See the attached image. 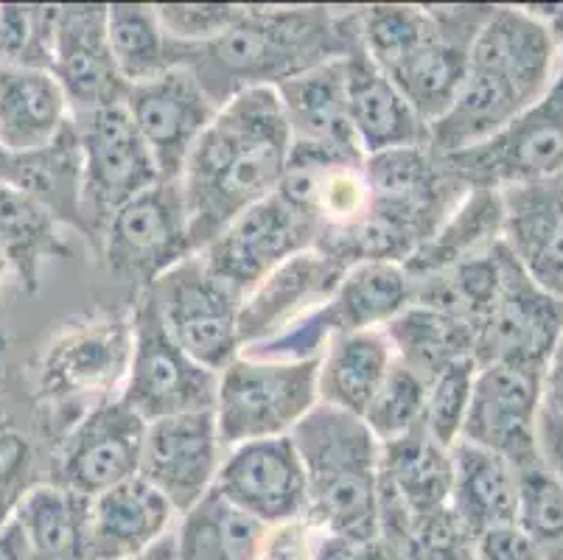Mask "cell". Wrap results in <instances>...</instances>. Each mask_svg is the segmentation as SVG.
<instances>
[{"label": "cell", "instance_id": "cell-1", "mask_svg": "<svg viewBox=\"0 0 563 560\" xmlns=\"http://www.w3.org/2000/svg\"><path fill=\"white\" fill-rule=\"evenodd\" d=\"M291 135L273 87L244 90L219 107L183 168L188 228L197 253L235 216L273 197L289 161Z\"/></svg>", "mask_w": 563, "mask_h": 560}, {"label": "cell", "instance_id": "cell-2", "mask_svg": "<svg viewBox=\"0 0 563 560\" xmlns=\"http://www.w3.org/2000/svg\"><path fill=\"white\" fill-rule=\"evenodd\" d=\"M360 40L356 9L244 7L230 31L208 45L183 48L213 105L258 87H275L322 62L342 59Z\"/></svg>", "mask_w": 563, "mask_h": 560}, {"label": "cell", "instance_id": "cell-3", "mask_svg": "<svg viewBox=\"0 0 563 560\" xmlns=\"http://www.w3.org/2000/svg\"><path fill=\"white\" fill-rule=\"evenodd\" d=\"M291 440L306 469V513L325 538L371 543L382 536V443L365 420L317 404Z\"/></svg>", "mask_w": 563, "mask_h": 560}, {"label": "cell", "instance_id": "cell-4", "mask_svg": "<svg viewBox=\"0 0 563 560\" xmlns=\"http://www.w3.org/2000/svg\"><path fill=\"white\" fill-rule=\"evenodd\" d=\"M317 370L320 356L280 362L239 353L219 373L213 404L224 449L291 435V429L320 404Z\"/></svg>", "mask_w": 563, "mask_h": 560}, {"label": "cell", "instance_id": "cell-5", "mask_svg": "<svg viewBox=\"0 0 563 560\" xmlns=\"http://www.w3.org/2000/svg\"><path fill=\"white\" fill-rule=\"evenodd\" d=\"M219 373L183 351L163 322L150 289L137 292L132 308V356L118 398L143 420L205 413L217 404Z\"/></svg>", "mask_w": 563, "mask_h": 560}, {"label": "cell", "instance_id": "cell-6", "mask_svg": "<svg viewBox=\"0 0 563 560\" xmlns=\"http://www.w3.org/2000/svg\"><path fill=\"white\" fill-rule=\"evenodd\" d=\"M412 303V277L393 261H367L342 275L340 286L325 306L291 326L289 331L242 351L253 359H317L340 333L373 331L396 320Z\"/></svg>", "mask_w": 563, "mask_h": 560}, {"label": "cell", "instance_id": "cell-7", "mask_svg": "<svg viewBox=\"0 0 563 560\" xmlns=\"http://www.w3.org/2000/svg\"><path fill=\"white\" fill-rule=\"evenodd\" d=\"M465 188L501 191L563 174V65L539 101L479 146L440 157Z\"/></svg>", "mask_w": 563, "mask_h": 560}, {"label": "cell", "instance_id": "cell-8", "mask_svg": "<svg viewBox=\"0 0 563 560\" xmlns=\"http://www.w3.org/2000/svg\"><path fill=\"white\" fill-rule=\"evenodd\" d=\"M74 123L81 146V208L90 244L99 250L107 222L161 183V172L124 105L74 118Z\"/></svg>", "mask_w": 563, "mask_h": 560}, {"label": "cell", "instance_id": "cell-9", "mask_svg": "<svg viewBox=\"0 0 563 560\" xmlns=\"http://www.w3.org/2000/svg\"><path fill=\"white\" fill-rule=\"evenodd\" d=\"M99 250L110 270L141 286V292L197 255L180 179H161L126 202L107 222Z\"/></svg>", "mask_w": 563, "mask_h": 560}, {"label": "cell", "instance_id": "cell-10", "mask_svg": "<svg viewBox=\"0 0 563 560\" xmlns=\"http://www.w3.org/2000/svg\"><path fill=\"white\" fill-rule=\"evenodd\" d=\"M163 322L174 342L202 367L222 373L239 353V311L242 297L205 270L191 255L150 286Z\"/></svg>", "mask_w": 563, "mask_h": 560}, {"label": "cell", "instance_id": "cell-11", "mask_svg": "<svg viewBox=\"0 0 563 560\" xmlns=\"http://www.w3.org/2000/svg\"><path fill=\"white\" fill-rule=\"evenodd\" d=\"M563 337V300L541 289L510 255L501 250V281L488 315L477 326L474 362L516 364L544 373L552 351Z\"/></svg>", "mask_w": 563, "mask_h": 560}, {"label": "cell", "instance_id": "cell-12", "mask_svg": "<svg viewBox=\"0 0 563 560\" xmlns=\"http://www.w3.org/2000/svg\"><path fill=\"white\" fill-rule=\"evenodd\" d=\"M132 356V315H99L65 328L34 364V389L43 400L65 404L104 395L126 378Z\"/></svg>", "mask_w": 563, "mask_h": 560}, {"label": "cell", "instance_id": "cell-13", "mask_svg": "<svg viewBox=\"0 0 563 560\" xmlns=\"http://www.w3.org/2000/svg\"><path fill=\"white\" fill-rule=\"evenodd\" d=\"M314 241V224L306 222L278 194H273L235 216L197 255L205 270L244 300L269 272L278 270L291 255L311 250Z\"/></svg>", "mask_w": 563, "mask_h": 560}, {"label": "cell", "instance_id": "cell-14", "mask_svg": "<svg viewBox=\"0 0 563 560\" xmlns=\"http://www.w3.org/2000/svg\"><path fill=\"white\" fill-rule=\"evenodd\" d=\"M541 376L539 370L516 364L477 367L460 440L496 451L514 469L541 460Z\"/></svg>", "mask_w": 563, "mask_h": 560}, {"label": "cell", "instance_id": "cell-15", "mask_svg": "<svg viewBox=\"0 0 563 560\" xmlns=\"http://www.w3.org/2000/svg\"><path fill=\"white\" fill-rule=\"evenodd\" d=\"M143 143L150 146L161 179H180L188 154L211 127L219 107L194 70L172 68L157 79L132 85L124 99Z\"/></svg>", "mask_w": 563, "mask_h": 560}, {"label": "cell", "instance_id": "cell-16", "mask_svg": "<svg viewBox=\"0 0 563 560\" xmlns=\"http://www.w3.org/2000/svg\"><path fill=\"white\" fill-rule=\"evenodd\" d=\"M222 449L213 409L161 418L146 424L137 476L157 487L183 516L217 482Z\"/></svg>", "mask_w": 563, "mask_h": 560}, {"label": "cell", "instance_id": "cell-17", "mask_svg": "<svg viewBox=\"0 0 563 560\" xmlns=\"http://www.w3.org/2000/svg\"><path fill=\"white\" fill-rule=\"evenodd\" d=\"M51 74L65 90L70 116L85 118L104 107L124 105L130 85L121 79L107 37V7H56Z\"/></svg>", "mask_w": 563, "mask_h": 560}, {"label": "cell", "instance_id": "cell-18", "mask_svg": "<svg viewBox=\"0 0 563 560\" xmlns=\"http://www.w3.org/2000/svg\"><path fill=\"white\" fill-rule=\"evenodd\" d=\"M143 435L146 424L118 395L99 400L65 440L54 482L96 499L118 482L137 476Z\"/></svg>", "mask_w": 563, "mask_h": 560}, {"label": "cell", "instance_id": "cell-19", "mask_svg": "<svg viewBox=\"0 0 563 560\" xmlns=\"http://www.w3.org/2000/svg\"><path fill=\"white\" fill-rule=\"evenodd\" d=\"M213 487L264 527L303 516L309 496L303 460L291 435L230 449Z\"/></svg>", "mask_w": 563, "mask_h": 560}, {"label": "cell", "instance_id": "cell-20", "mask_svg": "<svg viewBox=\"0 0 563 560\" xmlns=\"http://www.w3.org/2000/svg\"><path fill=\"white\" fill-rule=\"evenodd\" d=\"M432 34L390 79L423 123H434L468 76L471 45L488 20L490 7H429Z\"/></svg>", "mask_w": 563, "mask_h": 560}, {"label": "cell", "instance_id": "cell-21", "mask_svg": "<svg viewBox=\"0 0 563 560\" xmlns=\"http://www.w3.org/2000/svg\"><path fill=\"white\" fill-rule=\"evenodd\" d=\"M345 272L347 266L322 255L314 246L284 261L242 300L239 311L242 351L275 339L314 315L317 308L331 300Z\"/></svg>", "mask_w": 563, "mask_h": 560}, {"label": "cell", "instance_id": "cell-22", "mask_svg": "<svg viewBox=\"0 0 563 560\" xmlns=\"http://www.w3.org/2000/svg\"><path fill=\"white\" fill-rule=\"evenodd\" d=\"M501 244L544 292L563 300V174L501 188Z\"/></svg>", "mask_w": 563, "mask_h": 560}, {"label": "cell", "instance_id": "cell-23", "mask_svg": "<svg viewBox=\"0 0 563 560\" xmlns=\"http://www.w3.org/2000/svg\"><path fill=\"white\" fill-rule=\"evenodd\" d=\"M468 65L508 76L527 101H539L558 74V40L532 7H490Z\"/></svg>", "mask_w": 563, "mask_h": 560}, {"label": "cell", "instance_id": "cell-24", "mask_svg": "<svg viewBox=\"0 0 563 560\" xmlns=\"http://www.w3.org/2000/svg\"><path fill=\"white\" fill-rule=\"evenodd\" d=\"M342 68H345L347 116L365 157L393 149L427 146V123L415 116L396 81L367 56L360 40L342 56Z\"/></svg>", "mask_w": 563, "mask_h": 560}, {"label": "cell", "instance_id": "cell-25", "mask_svg": "<svg viewBox=\"0 0 563 560\" xmlns=\"http://www.w3.org/2000/svg\"><path fill=\"white\" fill-rule=\"evenodd\" d=\"M0 185L40 202L63 228H74L90 241L81 208V146L74 121L48 146L32 152L0 149Z\"/></svg>", "mask_w": 563, "mask_h": 560}, {"label": "cell", "instance_id": "cell-26", "mask_svg": "<svg viewBox=\"0 0 563 560\" xmlns=\"http://www.w3.org/2000/svg\"><path fill=\"white\" fill-rule=\"evenodd\" d=\"M177 510L143 476L118 482L90 507V547L96 560H132L174 530Z\"/></svg>", "mask_w": 563, "mask_h": 560}, {"label": "cell", "instance_id": "cell-27", "mask_svg": "<svg viewBox=\"0 0 563 560\" xmlns=\"http://www.w3.org/2000/svg\"><path fill=\"white\" fill-rule=\"evenodd\" d=\"M273 90L284 110L291 143L362 154L356 135H353L351 116H347L342 59L322 62L306 74L280 81Z\"/></svg>", "mask_w": 563, "mask_h": 560}, {"label": "cell", "instance_id": "cell-28", "mask_svg": "<svg viewBox=\"0 0 563 560\" xmlns=\"http://www.w3.org/2000/svg\"><path fill=\"white\" fill-rule=\"evenodd\" d=\"M74 121L65 90L45 68L0 65V149L48 146Z\"/></svg>", "mask_w": 563, "mask_h": 560}, {"label": "cell", "instance_id": "cell-29", "mask_svg": "<svg viewBox=\"0 0 563 560\" xmlns=\"http://www.w3.org/2000/svg\"><path fill=\"white\" fill-rule=\"evenodd\" d=\"M449 510L468 538L516 524V469L496 451L457 440L452 446Z\"/></svg>", "mask_w": 563, "mask_h": 560}, {"label": "cell", "instance_id": "cell-30", "mask_svg": "<svg viewBox=\"0 0 563 560\" xmlns=\"http://www.w3.org/2000/svg\"><path fill=\"white\" fill-rule=\"evenodd\" d=\"M393 362L396 353L382 328L340 333L320 353V370H317L320 404L362 418L390 373Z\"/></svg>", "mask_w": 563, "mask_h": 560}, {"label": "cell", "instance_id": "cell-31", "mask_svg": "<svg viewBox=\"0 0 563 560\" xmlns=\"http://www.w3.org/2000/svg\"><path fill=\"white\" fill-rule=\"evenodd\" d=\"M93 499L56 482L32 485L12 507L29 549L48 560H96L90 547Z\"/></svg>", "mask_w": 563, "mask_h": 560}, {"label": "cell", "instance_id": "cell-32", "mask_svg": "<svg viewBox=\"0 0 563 560\" xmlns=\"http://www.w3.org/2000/svg\"><path fill=\"white\" fill-rule=\"evenodd\" d=\"M501 241V197L499 191L471 188L463 202L452 210L446 222L434 230L407 261L404 270L412 281H423L438 272H446Z\"/></svg>", "mask_w": 563, "mask_h": 560}, {"label": "cell", "instance_id": "cell-33", "mask_svg": "<svg viewBox=\"0 0 563 560\" xmlns=\"http://www.w3.org/2000/svg\"><path fill=\"white\" fill-rule=\"evenodd\" d=\"M382 331L390 339L398 362L407 364L427 382H432L452 364L474 359V348H477V328L468 320H460L438 308L415 306V303H409Z\"/></svg>", "mask_w": 563, "mask_h": 560}, {"label": "cell", "instance_id": "cell-34", "mask_svg": "<svg viewBox=\"0 0 563 560\" xmlns=\"http://www.w3.org/2000/svg\"><path fill=\"white\" fill-rule=\"evenodd\" d=\"M59 228L43 205L0 185V255L25 295H37L48 261L70 255Z\"/></svg>", "mask_w": 563, "mask_h": 560}, {"label": "cell", "instance_id": "cell-35", "mask_svg": "<svg viewBox=\"0 0 563 560\" xmlns=\"http://www.w3.org/2000/svg\"><path fill=\"white\" fill-rule=\"evenodd\" d=\"M172 532L177 560H253L264 524L211 487L183 513Z\"/></svg>", "mask_w": 563, "mask_h": 560}, {"label": "cell", "instance_id": "cell-36", "mask_svg": "<svg viewBox=\"0 0 563 560\" xmlns=\"http://www.w3.org/2000/svg\"><path fill=\"white\" fill-rule=\"evenodd\" d=\"M107 37H110L118 74L130 87L157 79L172 68H180L183 45L168 40L155 7H146V3L107 7Z\"/></svg>", "mask_w": 563, "mask_h": 560}, {"label": "cell", "instance_id": "cell-37", "mask_svg": "<svg viewBox=\"0 0 563 560\" xmlns=\"http://www.w3.org/2000/svg\"><path fill=\"white\" fill-rule=\"evenodd\" d=\"M360 43L384 74L398 70L432 34V9L412 3H376L356 9Z\"/></svg>", "mask_w": 563, "mask_h": 560}, {"label": "cell", "instance_id": "cell-38", "mask_svg": "<svg viewBox=\"0 0 563 560\" xmlns=\"http://www.w3.org/2000/svg\"><path fill=\"white\" fill-rule=\"evenodd\" d=\"M516 527L527 532L544 560L563 554V482L544 460L516 469Z\"/></svg>", "mask_w": 563, "mask_h": 560}, {"label": "cell", "instance_id": "cell-39", "mask_svg": "<svg viewBox=\"0 0 563 560\" xmlns=\"http://www.w3.org/2000/svg\"><path fill=\"white\" fill-rule=\"evenodd\" d=\"M429 382L409 370L404 362H393L390 373L382 382L378 393L373 395L371 407L365 409L362 420L373 431L378 443L404 438L409 431L421 429L423 407H427Z\"/></svg>", "mask_w": 563, "mask_h": 560}, {"label": "cell", "instance_id": "cell-40", "mask_svg": "<svg viewBox=\"0 0 563 560\" xmlns=\"http://www.w3.org/2000/svg\"><path fill=\"white\" fill-rule=\"evenodd\" d=\"M474 376H477V362L465 359V362L452 364V367H446L429 382L421 429L440 449L452 451V446L463 435Z\"/></svg>", "mask_w": 563, "mask_h": 560}, {"label": "cell", "instance_id": "cell-41", "mask_svg": "<svg viewBox=\"0 0 563 560\" xmlns=\"http://www.w3.org/2000/svg\"><path fill=\"white\" fill-rule=\"evenodd\" d=\"M157 9L163 31L183 48H197L219 40L242 18L235 3H163Z\"/></svg>", "mask_w": 563, "mask_h": 560}, {"label": "cell", "instance_id": "cell-42", "mask_svg": "<svg viewBox=\"0 0 563 560\" xmlns=\"http://www.w3.org/2000/svg\"><path fill=\"white\" fill-rule=\"evenodd\" d=\"M322 536L306 516L264 527L253 560H317Z\"/></svg>", "mask_w": 563, "mask_h": 560}, {"label": "cell", "instance_id": "cell-43", "mask_svg": "<svg viewBox=\"0 0 563 560\" xmlns=\"http://www.w3.org/2000/svg\"><path fill=\"white\" fill-rule=\"evenodd\" d=\"M32 469V443L20 431L0 426V505H7L9 516L18 499L29 487H23Z\"/></svg>", "mask_w": 563, "mask_h": 560}, {"label": "cell", "instance_id": "cell-44", "mask_svg": "<svg viewBox=\"0 0 563 560\" xmlns=\"http://www.w3.org/2000/svg\"><path fill=\"white\" fill-rule=\"evenodd\" d=\"M474 560H544L539 547L516 524H501L471 538Z\"/></svg>", "mask_w": 563, "mask_h": 560}, {"label": "cell", "instance_id": "cell-45", "mask_svg": "<svg viewBox=\"0 0 563 560\" xmlns=\"http://www.w3.org/2000/svg\"><path fill=\"white\" fill-rule=\"evenodd\" d=\"M550 426H563V337L541 376L539 429H550Z\"/></svg>", "mask_w": 563, "mask_h": 560}, {"label": "cell", "instance_id": "cell-46", "mask_svg": "<svg viewBox=\"0 0 563 560\" xmlns=\"http://www.w3.org/2000/svg\"><path fill=\"white\" fill-rule=\"evenodd\" d=\"M0 560H32L29 541L12 516L0 524Z\"/></svg>", "mask_w": 563, "mask_h": 560}, {"label": "cell", "instance_id": "cell-47", "mask_svg": "<svg viewBox=\"0 0 563 560\" xmlns=\"http://www.w3.org/2000/svg\"><path fill=\"white\" fill-rule=\"evenodd\" d=\"M539 451L541 460L555 471L558 480L563 482V426H550L539 429Z\"/></svg>", "mask_w": 563, "mask_h": 560}, {"label": "cell", "instance_id": "cell-48", "mask_svg": "<svg viewBox=\"0 0 563 560\" xmlns=\"http://www.w3.org/2000/svg\"><path fill=\"white\" fill-rule=\"evenodd\" d=\"M532 12L544 20L547 29L552 31V37H555L558 45H561L563 43V7H532Z\"/></svg>", "mask_w": 563, "mask_h": 560}, {"label": "cell", "instance_id": "cell-49", "mask_svg": "<svg viewBox=\"0 0 563 560\" xmlns=\"http://www.w3.org/2000/svg\"><path fill=\"white\" fill-rule=\"evenodd\" d=\"M132 560H177V552H174V532H168L161 543H155V547L146 549V552Z\"/></svg>", "mask_w": 563, "mask_h": 560}, {"label": "cell", "instance_id": "cell-50", "mask_svg": "<svg viewBox=\"0 0 563 560\" xmlns=\"http://www.w3.org/2000/svg\"><path fill=\"white\" fill-rule=\"evenodd\" d=\"M7 272H9V266H7V261H3V255H0V286H3V277H7Z\"/></svg>", "mask_w": 563, "mask_h": 560}, {"label": "cell", "instance_id": "cell-51", "mask_svg": "<svg viewBox=\"0 0 563 560\" xmlns=\"http://www.w3.org/2000/svg\"><path fill=\"white\" fill-rule=\"evenodd\" d=\"M32 560H48V558H37V554H32Z\"/></svg>", "mask_w": 563, "mask_h": 560}, {"label": "cell", "instance_id": "cell-52", "mask_svg": "<svg viewBox=\"0 0 563 560\" xmlns=\"http://www.w3.org/2000/svg\"><path fill=\"white\" fill-rule=\"evenodd\" d=\"M561 560H563V554H561Z\"/></svg>", "mask_w": 563, "mask_h": 560}]
</instances>
